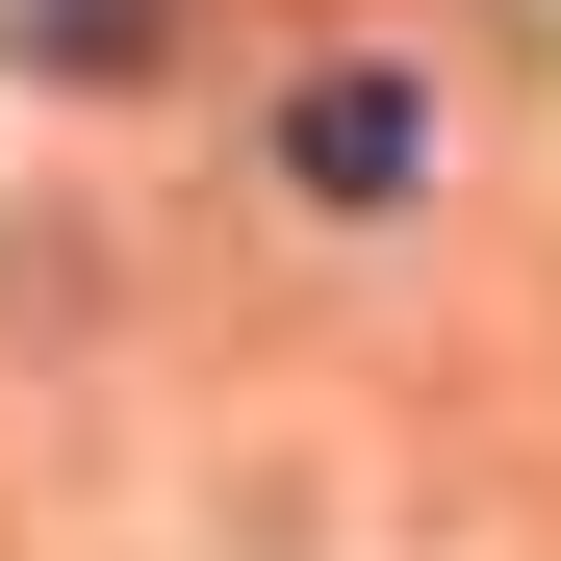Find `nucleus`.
Wrapping results in <instances>:
<instances>
[{"label": "nucleus", "instance_id": "f257e3e1", "mask_svg": "<svg viewBox=\"0 0 561 561\" xmlns=\"http://www.w3.org/2000/svg\"><path fill=\"white\" fill-rule=\"evenodd\" d=\"M409 153H434V128H409V77H332V103L280 128V179H307V205H383Z\"/></svg>", "mask_w": 561, "mask_h": 561}]
</instances>
